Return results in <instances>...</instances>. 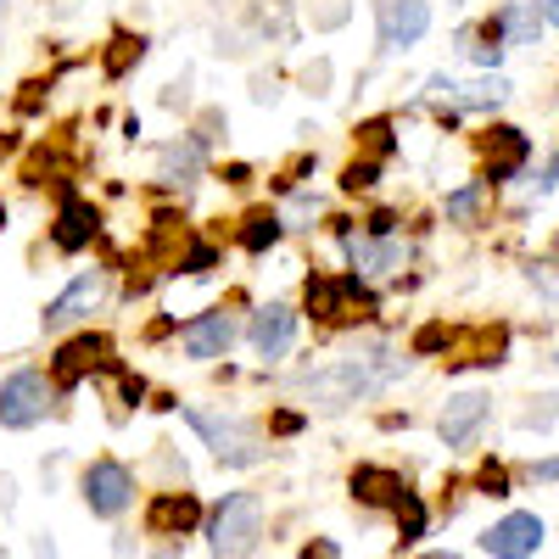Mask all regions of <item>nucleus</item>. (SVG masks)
Returning <instances> with one entry per match:
<instances>
[{"instance_id": "f257e3e1", "label": "nucleus", "mask_w": 559, "mask_h": 559, "mask_svg": "<svg viewBox=\"0 0 559 559\" xmlns=\"http://www.w3.org/2000/svg\"><path fill=\"white\" fill-rule=\"evenodd\" d=\"M408 376V358L392 347V342H353V353L331 358L324 369H308L302 376V392H308V408H353V403H369L376 392H386L392 381Z\"/></svg>"}, {"instance_id": "f03ea898", "label": "nucleus", "mask_w": 559, "mask_h": 559, "mask_svg": "<svg viewBox=\"0 0 559 559\" xmlns=\"http://www.w3.org/2000/svg\"><path fill=\"white\" fill-rule=\"evenodd\" d=\"M185 419H191V431L213 448V459H218V464H236V471H247V464H263V459H269L263 437L247 426L241 414H224V408L191 403V408H185Z\"/></svg>"}, {"instance_id": "7ed1b4c3", "label": "nucleus", "mask_w": 559, "mask_h": 559, "mask_svg": "<svg viewBox=\"0 0 559 559\" xmlns=\"http://www.w3.org/2000/svg\"><path fill=\"white\" fill-rule=\"evenodd\" d=\"M263 537V498L258 492H224L207 515V548L218 559H247Z\"/></svg>"}, {"instance_id": "20e7f679", "label": "nucleus", "mask_w": 559, "mask_h": 559, "mask_svg": "<svg viewBox=\"0 0 559 559\" xmlns=\"http://www.w3.org/2000/svg\"><path fill=\"white\" fill-rule=\"evenodd\" d=\"M51 408H57V381L45 376V369H12V376L0 381V426L7 431L45 426Z\"/></svg>"}, {"instance_id": "39448f33", "label": "nucleus", "mask_w": 559, "mask_h": 559, "mask_svg": "<svg viewBox=\"0 0 559 559\" xmlns=\"http://www.w3.org/2000/svg\"><path fill=\"white\" fill-rule=\"evenodd\" d=\"M431 0H376V51L408 57L419 39L431 34Z\"/></svg>"}, {"instance_id": "423d86ee", "label": "nucleus", "mask_w": 559, "mask_h": 559, "mask_svg": "<svg viewBox=\"0 0 559 559\" xmlns=\"http://www.w3.org/2000/svg\"><path fill=\"white\" fill-rule=\"evenodd\" d=\"M79 492H84V509H90V515L118 521L123 509L134 503V471H129L123 459H96V464H84Z\"/></svg>"}, {"instance_id": "0eeeda50", "label": "nucleus", "mask_w": 559, "mask_h": 559, "mask_svg": "<svg viewBox=\"0 0 559 559\" xmlns=\"http://www.w3.org/2000/svg\"><path fill=\"white\" fill-rule=\"evenodd\" d=\"M241 342V319L229 308H207L197 319L179 324V353L191 364H213V358H229V347Z\"/></svg>"}, {"instance_id": "6e6552de", "label": "nucleus", "mask_w": 559, "mask_h": 559, "mask_svg": "<svg viewBox=\"0 0 559 559\" xmlns=\"http://www.w3.org/2000/svg\"><path fill=\"white\" fill-rule=\"evenodd\" d=\"M342 252H347V274L358 280H386L408 263L403 236H369V229H347V224H342Z\"/></svg>"}, {"instance_id": "1a4fd4ad", "label": "nucleus", "mask_w": 559, "mask_h": 559, "mask_svg": "<svg viewBox=\"0 0 559 559\" xmlns=\"http://www.w3.org/2000/svg\"><path fill=\"white\" fill-rule=\"evenodd\" d=\"M353 302H376L369 297V280H358V274H308V286H302L308 319H324V324L353 319Z\"/></svg>"}, {"instance_id": "9d476101", "label": "nucleus", "mask_w": 559, "mask_h": 559, "mask_svg": "<svg viewBox=\"0 0 559 559\" xmlns=\"http://www.w3.org/2000/svg\"><path fill=\"white\" fill-rule=\"evenodd\" d=\"M297 324H302V313L292 308V302H263V308H252V319H247V347L263 358V364H280L292 347H297Z\"/></svg>"}, {"instance_id": "9b49d317", "label": "nucleus", "mask_w": 559, "mask_h": 559, "mask_svg": "<svg viewBox=\"0 0 559 559\" xmlns=\"http://www.w3.org/2000/svg\"><path fill=\"white\" fill-rule=\"evenodd\" d=\"M543 543H548V526L532 515V509H509L503 521H492V526L481 532V548H487L492 559H537Z\"/></svg>"}, {"instance_id": "f8f14e48", "label": "nucleus", "mask_w": 559, "mask_h": 559, "mask_svg": "<svg viewBox=\"0 0 559 559\" xmlns=\"http://www.w3.org/2000/svg\"><path fill=\"white\" fill-rule=\"evenodd\" d=\"M492 17H498L503 45H537V39H548L554 23H559V0H503Z\"/></svg>"}, {"instance_id": "ddd939ff", "label": "nucleus", "mask_w": 559, "mask_h": 559, "mask_svg": "<svg viewBox=\"0 0 559 559\" xmlns=\"http://www.w3.org/2000/svg\"><path fill=\"white\" fill-rule=\"evenodd\" d=\"M487 419H492V397L487 392H459L437 414V437H442V448H471Z\"/></svg>"}, {"instance_id": "4468645a", "label": "nucleus", "mask_w": 559, "mask_h": 559, "mask_svg": "<svg viewBox=\"0 0 559 559\" xmlns=\"http://www.w3.org/2000/svg\"><path fill=\"white\" fill-rule=\"evenodd\" d=\"M207 152L213 146H202L197 134H179V140H168L163 146V157H157V185L163 191H197L202 185V174H207Z\"/></svg>"}, {"instance_id": "2eb2a0df", "label": "nucleus", "mask_w": 559, "mask_h": 559, "mask_svg": "<svg viewBox=\"0 0 559 559\" xmlns=\"http://www.w3.org/2000/svg\"><path fill=\"white\" fill-rule=\"evenodd\" d=\"M102 297H107V274H102V269H90V274H79V280H73V286H68L51 308H45V319H39V324H45L51 336H57V331H73V324H84L90 313H96V302H102Z\"/></svg>"}, {"instance_id": "dca6fc26", "label": "nucleus", "mask_w": 559, "mask_h": 559, "mask_svg": "<svg viewBox=\"0 0 559 559\" xmlns=\"http://www.w3.org/2000/svg\"><path fill=\"white\" fill-rule=\"evenodd\" d=\"M96 236H102V213L90 207L84 197H62V207H57V218H51V247L73 258V252H84Z\"/></svg>"}, {"instance_id": "f3484780", "label": "nucleus", "mask_w": 559, "mask_h": 559, "mask_svg": "<svg viewBox=\"0 0 559 559\" xmlns=\"http://www.w3.org/2000/svg\"><path fill=\"white\" fill-rule=\"evenodd\" d=\"M492 140H487V168H481V179L487 185H509L521 168H526V157H532V140H526V129H515V123H498V129H487Z\"/></svg>"}, {"instance_id": "a211bd4d", "label": "nucleus", "mask_w": 559, "mask_h": 559, "mask_svg": "<svg viewBox=\"0 0 559 559\" xmlns=\"http://www.w3.org/2000/svg\"><path fill=\"white\" fill-rule=\"evenodd\" d=\"M236 241H241L247 258H263V252H274L280 241H286V218H280L274 207H252L236 229Z\"/></svg>"}, {"instance_id": "6ab92c4d", "label": "nucleus", "mask_w": 559, "mask_h": 559, "mask_svg": "<svg viewBox=\"0 0 559 559\" xmlns=\"http://www.w3.org/2000/svg\"><path fill=\"white\" fill-rule=\"evenodd\" d=\"M107 358V336H73L62 342V353L51 358V381H79L84 369H96Z\"/></svg>"}, {"instance_id": "aec40b11", "label": "nucleus", "mask_w": 559, "mask_h": 559, "mask_svg": "<svg viewBox=\"0 0 559 559\" xmlns=\"http://www.w3.org/2000/svg\"><path fill=\"white\" fill-rule=\"evenodd\" d=\"M197 521H202V509H197L191 492H163V498L152 503V521H146V526H152L157 537H179V532H191Z\"/></svg>"}, {"instance_id": "412c9836", "label": "nucleus", "mask_w": 559, "mask_h": 559, "mask_svg": "<svg viewBox=\"0 0 559 559\" xmlns=\"http://www.w3.org/2000/svg\"><path fill=\"white\" fill-rule=\"evenodd\" d=\"M459 51L471 57L481 73H498V68H503V51H509L503 34H498V17H487V23H476V28H464V34H459Z\"/></svg>"}, {"instance_id": "4be33fe9", "label": "nucleus", "mask_w": 559, "mask_h": 559, "mask_svg": "<svg viewBox=\"0 0 559 559\" xmlns=\"http://www.w3.org/2000/svg\"><path fill=\"white\" fill-rule=\"evenodd\" d=\"M503 102H509L503 68H498V73H481L476 84H459V90H453V112H498Z\"/></svg>"}, {"instance_id": "5701e85b", "label": "nucleus", "mask_w": 559, "mask_h": 559, "mask_svg": "<svg viewBox=\"0 0 559 559\" xmlns=\"http://www.w3.org/2000/svg\"><path fill=\"white\" fill-rule=\"evenodd\" d=\"M487 202H492V185H487V179H464L459 191H448L442 213H448V224H459V229H476L481 213H487Z\"/></svg>"}, {"instance_id": "b1692460", "label": "nucleus", "mask_w": 559, "mask_h": 559, "mask_svg": "<svg viewBox=\"0 0 559 559\" xmlns=\"http://www.w3.org/2000/svg\"><path fill=\"white\" fill-rule=\"evenodd\" d=\"M353 498L392 509V503L403 498V476H397V471H381V464H358V471H353Z\"/></svg>"}, {"instance_id": "393cba45", "label": "nucleus", "mask_w": 559, "mask_h": 559, "mask_svg": "<svg viewBox=\"0 0 559 559\" xmlns=\"http://www.w3.org/2000/svg\"><path fill=\"white\" fill-rule=\"evenodd\" d=\"M252 28L263 34V39H297V17H292V0H263L258 7V17H252Z\"/></svg>"}, {"instance_id": "a878e982", "label": "nucleus", "mask_w": 559, "mask_h": 559, "mask_svg": "<svg viewBox=\"0 0 559 559\" xmlns=\"http://www.w3.org/2000/svg\"><path fill=\"white\" fill-rule=\"evenodd\" d=\"M381 157H353L347 168H342V191L347 197H358V191H376V185H381Z\"/></svg>"}, {"instance_id": "bb28decb", "label": "nucleus", "mask_w": 559, "mask_h": 559, "mask_svg": "<svg viewBox=\"0 0 559 559\" xmlns=\"http://www.w3.org/2000/svg\"><path fill=\"white\" fill-rule=\"evenodd\" d=\"M392 515H397V526H403V543H414L419 532H426V503H419V492H408V487H403V498L392 503Z\"/></svg>"}, {"instance_id": "cd10ccee", "label": "nucleus", "mask_w": 559, "mask_h": 559, "mask_svg": "<svg viewBox=\"0 0 559 559\" xmlns=\"http://www.w3.org/2000/svg\"><path fill=\"white\" fill-rule=\"evenodd\" d=\"M358 140H364V157H392L397 152V140H392V118H376V123H364L358 129Z\"/></svg>"}, {"instance_id": "c85d7f7f", "label": "nucleus", "mask_w": 559, "mask_h": 559, "mask_svg": "<svg viewBox=\"0 0 559 559\" xmlns=\"http://www.w3.org/2000/svg\"><path fill=\"white\" fill-rule=\"evenodd\" d=\"M140 57H146V39H112V51H107V79H123L129 68H140Z\"/></svg>"}, {"instance_id": "c756f323", "label": "nucleus", "mask_w": 559, "mask_h": 559, "mask_svg": "<svg viewBox=\"0 0 559 559\" xmlns=\"http://www.w3.org/2000/svg\"><path fill=\"white\" fill-rule=\"evenodd\" d=\"M179 269H185V274H213V269H218V247L191 236V241H185V258H179Z\"/></svg>"}, {"instance_id": "7c9ffc66", "label": "nucleus", "mask_w": 559, "mask_h": 559, "mask_svg": "<svg viewBox=\"0 0 559 559\" xmlns=\"http://www.w3.org/2000/svg\"><path fill=\"white\" fill-rule=\"evenodd\" d=\"M302 90H308V96H331V57H313L302 68Z\"/></svg>"}, {"instance_id": "2f4dec72", "label": "nucleus", "mask_w": 559, "mask_h": 559, "mask_svg": "<svg viewBox=\"0 0 559 559\" xmlns=\"http://www.w3.org/2000/svg\"><path fill=\"white\" fill-rule=\"evenodd\" d=\"M554 174H559V157H554V152H543V168L532 174V191H537L543 202L554 197Z\"/></svg>"}, {"instance_id": "473e14b6", "label": "nucleus", "mask_w": 559, "mask_h": 559, "mask_svg": "<svg viewBox=\"0 0 559 559\" xmlns=\"http://www.w3.org/2000/svg\"><path fill=\"white\" fill-rule=\"evenodd\" d=\"M274 431H280V437L302 431V414H297V408H280V414H274Z\"/></svg>"}, {"instance_id": "72a5a7b5", "label": "nucleus", "mask_w": 559, "mask_h": 559, "mask_svg": "<svg viewBox=\"0 0 559 559\" xmlns=\"http://www.w3.org/2000/svg\"><path fill=\"white\" fill-rule=\"evenodd\" d=\"M140 397H146V381H140V376H123V403L140 408Z\"/></svg>"}, {"instance_id": "f704fd0d", "label": "nucleus", "mask_w": 559, "mask_h": 559, "mask_svg": "<svg viewBox=\"0 0 559 559\" xmlns=\"http://www.w3.org/2000/svg\"><path fill=\"white\" fill-rule=\"evenodd\" d=\"M224 185H252V168H247V163H229V168H224Z\"/></svg>"}, {"instance_id": "c9c22d12", "label": "nucleus", "mask_w": 559, "mask_h": 559, "mask_svg": "<svg viewBox=\"0 0 559 559\" xmlns=\"http://www.w3.org/2000/svg\"><path fill=\"white\" fill-rule=\"evenodd\" d=\"M532 481H543V487H554V459H543V464H532Z\"/></svg>"}, {"instance_id": "e433bc0d", "label": "nucleus", "mask_w": 559, "mask_h": 559, "mask_svg": "<svg viewBox=\"0 0 559 559\" xmlns=\"http://www.w3.org/2000/svg\"><path fill=\"white\" fill-rule=\"evenodd\" d=\"M419 559H459V554H448V548H437V554H419Z\"/></svg>"}, {"instance_id": "4c0bfd02", "label": "nucleus", "mask_w": 559, "mask_h": 559, "mask_svg": "<svg viewBox=\"0 0 559 559\" xmlns=\"http://www.w3.org/2000/svg\"><path fill=\"white\" fill-rule=\"evenodd\" d=\"M0 229H7V202H0Z\"/></svg>"}, {"instance_id": "58836bf2", "label": "nucleus", "mask_w": 559, "mask_h": 559, "mask_svg": "<svg viewBox=\"0 0 559 559\" xmlns=\"http://www.w3.org/2000/svg\"><path fill=\"white\" fill-rule=\"evenodd\" d=\"M0 17H7V0H0Z\"/></svg>"}, {"instance_id": "ea45409f", "label": "nucleus", "mask_w": 559, "mask_h": 559, "mask_svg": "<svg viewBox=\"0 0 559 559\" xmlns=\"http://www.w3.org/2000/svg\"><path fill=\"white\" fill-rule=\"evenodd\" d=\"M453 7H464V0H453Z\"/></svg>"}, {"instance_id": "a19ab883", "label": "nucleus", "mask_w": 559, "mask_h": 559, "mask_svg": "<svg viewBox=\"0 0 559 559\" xmlns=\"http://www.w3.org/2000/svg\"><path fill=\"white\" fill-rule=\"evenodd\" d=\"M0 559H7V554H0Z\"/></svg>"}]
</instances>
